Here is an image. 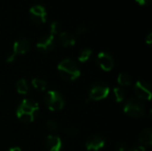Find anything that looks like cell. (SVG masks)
Segmentation results:
<instances>
[{"mask_svg":"<svg viewBox=\"0 0 152 151\" xmlns=\"http://www.w3.org/2000/svg\"><path fill=\"white\" fill-rule=\"evenodd\" d=\"M29 49H30L29 41L26 38H20L13 44L12 54H14L15 56L18 54H24L28 53Z\"/></svg>","mask_w":152,"mask_h":151,"instance_id":"8fae6325","label":"cell"},{"mask_svg":"<svg viewBox=\"0 0 152 151\" xmlns=\"http://www.w3.org/2000/svg\"><path fill=\"white\" fill-rule=\"evenodd\" d=\"M97 63L99 67L104 71H110L114 67V60L107 53L101 52L97 55Z\"/></svg>","mask_w":152,"mask_h":151,"instance_id":"ba28073f","label":"cell"},{"mask_svg":"<svg viewBox=\"0 0 152 151\" xmlns=\"http://www.w3.org/2000/svg\"><path fill=\"white\" fill-rule=\"evenodd\" d=\"M39 109L38 104L28 99H24L20 102L16 111L17 117L24 123H31L35 119L37 111Z\"/></svg>","mask_w":152,"mask_h":151,"instance_id":"6da1fadb","label":"cell"},{"mask_svg":"<svg viewBox=\"0 0 152 151\" xmlns=\"http://www.w3.org/2000/svg\"><path fill=\"white\" fill-rule=\"evenodd\" d=\"M55 46V39L53 35H48L46 36L42 37L37 43V48L42 51H51Z\"/></svg>","mask_w":152,"mask_h":151,"instance_id":"9c48e42d","label":"cell"},{"mask_svg":"<svg viewBox=\"0 0 152 151\" xmlns=\"http://www.w3.org/2000/svg\"><path fill=\"white\" fill-rule=\"evenodd\" d=\"M139 141L141 143L147 145V146H151L152 144V130L151 128H147L145 130H143L140 136H139Z\"/></svg>","mask_w":152,"mask_h":151,"instance_id":"5bb4252c","label":"cell"},{"mask_svg":"<svg viewBox=\"0 0 152 151\" xmlns=\"http://www.w3.org/2000/svg\"><path fill=\"white\" fill-rule=\"evenodd\" d=\"M134 92L139 99L151 101V85L144 81H137L134 85Z\"/></svg>","mask_w":152,"mask_h":151,"instance_id":"8992f818","label":"cell"},{"mask_svg":"<svg viewBox=\"0 0 152 151\" xmlns=\"http://www.w3.org/2000/svg\"><path fill=\"white\" fill-rule=\"evenodd\" d=\"M60 40L61 44L64 47H69V46H73L76 44L75 37L70 35L69 33L67 32H61L60 33Z\"/></svg>","mask_w":152,"mask_h":151,"instance_id":"4fadbf2b","label":"cell"},{"mask_svg":"<svg viewBox=\"0 0 152 151\" xmlns=\"http://www.w3.org/2000/svg\"><path fill=\"white\" fill-rule=\"evenodd\" d=\"M32 85L34 88L36 89H38L40 91H45L46 86H47V84L45 80L41 79V78H34L31 82Z\"/></svg>","mask_w":152,"mask_h":151,"instance_id":"e0dca14e","label":"cell"},{"mask_svg":"<svg viewBox=\"0 0 152 151\" xmlns=\"http://www.w3.org/2000/svg\"><path fill=\"white\" fill-rule=\"evenodd\" d=\"M61 29V25L57 21H53L50 25V34L51 35H56L60 32Z\"/></svg>","mask_w":152,"mask_h":151,"instance_id":"ffe728a7","label":"cell"},{"mask_svg":"<svg viewBox=\"0 0 152 151\" xmlns=\"http://www.w3.org/2000/svg\"><path fill=\"white\" fill-rule=\"evenodd\" d=\"M8 151H21V150L19 147H12V148L9 149Z\"/></svg>","mask_w":152,"mask_h":151,"instance_id":"83f0119b","label":"cell"},{"mask_svg":"<svg viewBox=\"0 0 152 151\" xmlns=\"http://www.w3.org/2000/svg\"><path fill=\"white\" fill-rule=\"evenodd\" d=\"M124 112L131 117L139 118L144 116L145 108L141 101L134 99H130L125 103Z\"/></svg>","mask_w":152,"mask_h":151,"instance_id":"3957f363","label":"cell"},{"mask_svg":"<svg viewBox=\"0 0 152 151\" xmlns=\"http://www.w3.org/2000/svg\"><path fill=\"white\" fill-rule=\"evenodd\" d=\"M110 87L102 83H97L94 85L89 92V98L94 101H101L105 98L110 93Z\"/></svg>","mask_w":152,"mask_h":151,"instance_id":"5b68a950","label":"cell"},{"mask_svg":"<svg viewBox=\"0 0 152 151\" xmlns=\"http://www.w3.org/2000/svg\"><path fill=\"white\" fill-rule=\"evenodd\" d=\"M29 14L31 19L39 24L46 21V11L45 8L41 4H36L29 9Z\"/></svg>","mask_w":152,"mask_h":151,"instance_id":"52a82bcc","label":"cell"},{"mask_svg":"<svg viewBox=\"0 0 152 151\" xmlns=\"http://www.w3.org/2000/svg\"><path fill=\"white\" fill-rule=\"evenodd\" d=\"M45 102L51 111H58L64 107V100L57 91H48L45 97Z\"/></svg>","mask_w":152,"mask_h":151,"instance_id":"277c9868","label":"cell"},{"mask_svg":"<svg viewBox=\"0 0 152 151\" xmlns=\"http://www.w3.org/2000/svg\"><path fill=\"white\" fill-rule=\"evenodd\" d=\"M15 55L14 54H11V55H9L8 57H7V59H6V62H12L13 61H14V59H15Z\"/></svg>","mask_w":152,"mask_h":151,"instance_id":"484cf974","label":"cell"},{"mask_svg":"<svg viewBox=\"0 0 152 151\" xmlns=\"http://www.w3.org/2000/svg\"><path fill=\"white\" fill-rule=\"evenodd\" d=\"M127 151H146V149L143 146H134Z\"/></svg>","mask_w":152,"mask_h":151,"instance_id":"603a6c76","label":"cell"},{"mask_svg":"<svg viewBox=\"0 0 152 151\" xmlns=\"http://www.w3.org/2000/svg\"><path fill=\"white\" fill-rule=\"evenodd\" d=\"M113 94H114V98H115V101L117 102H121L124 101L125 99V93H124V91L119 88V87H116L113 89Z\"/></svg>","mask_w":152,"mask_h":151,"instance_id":"d6986e66","label":"cell"},{"mask_svg":"<svg viewBox=\"0 0 152 151\" xmlns=\"http://www.w3.org/2000/svg\"><path fill=\"white\" fill-rule=\"evenodd\" d=\"M105 145V141L102 137L95 135L88 139L86 143V148L89 151H98L102 149Z\"/></svg>","mask_w":152,"mask_h":151,"instance_id":"30bf717a","label":"cell"},{"mask_svg":"<svg viewBox=\"0 0 152 151\" xmlns=\"http://www.w3.org/2000/svg\"><path fill=\"white\" fill-rule=\"evenodd\" d=\"M45 145L49 151H61V148H62L61 140L55 135L47 136Z\"/></svg>","mask_w":152,"mask_h":151,"instance_id":"7c38bea8","label":"cell"},{"mask_svg":"<svg viewBox=\"0 0 152 151\" xmlns=\"http://www.w3.org/2000/svg\"><path fill=\"white\" fill-rule=\"evenodd\" d=\"M92 53H93V52H92L91 49H85V50H83L79 53V55H78V61L80 62H83V63L86 62L91 58Z\"/></svg>","mask_w":152,"mask_h":151,"instance_id":"ac0fdd59","label":"cell"},{"mask_svg":"<svg viewBox=\"0 0 152 151\" xmlns=\"http://www.w3.org/2000/svg\"><path fill=\"white\" fill-rule=\"evenodd\" d=\"M145 41H146V43L148 44H151L152 42V33H149L148 34V36H146V38H145Z\"/></svg>","mask_w":152,"mask_h":151,"instance_id":"d4e9b609","label":"cell"},{"mask_svg":"<svg viewBox=\"0 0 152 151\" xmlns=\"http://www.w3.org/2000/svg\"><path fill=\"white\" fill-rule=\"evenodd\" d=\"M47 127L50 131H56L57 128H58V125L57 124L54 122V121H48L47 122Z\"/></svg>","mask_w":152,"mask_h":151,"instance_id":"44dd1931","label":"cell"},{"mask_svg":"<svg viewBox=\"0 0 152 151\" xmlns=\"http://www.w3.org/2000/svg\"><path fill=\"white\" fill-rule=\"evenodd\" d=\"M140 5H147L150 3V0H135Z\"/></svg>","mask_w":152,"mask_h":151,"instance_id":"cb8c5ba5","label":"cell"},{"mask_svg":"<svg viewBox=\"0 0 152 151\" xmlns=\"http://www.w3.org/2000/svg\"><path fill=\"white\" fill-rule=\"evenodd\" d=\"M118 83L123 86H128L132 84V78L126 73H120L118 77Z\"/></svg>","mask_w":152,"mask_h":151,"instance_id":"2e32d148","label":"cell"},{"mask_svg":"<svg viewBox=\"0 0 152 151\" xmlns=\"http://www.w3.org/2000/svg\"><path fill=\"white\" fill-rule=\"evenodd\" d=\"M58 71L60 75L66 80L69 81H74L77 78L80 77V69L77 63L73 61L72 60L66 59L61 61L58 64Z\"/></svg>","mask_w":152,"mask_h":151,"instance_id":"7a4b0ae2","label":"cell"},{"mask_svg":"<svg viewBox=\"0 0 152 151\" xmlns=\"http://www.w3.org/2000/svg\"><path fill=\"white\" fill-rule=\"evenodd\" d=\"M86 31V28H83V27H80L77 29V34H83Z\"/></svg>","mask_w":152,"mask_h":151,"instance_id":"4316f807","label":"cell"},{"mask_svg":"<svg viewBox=\"0 0 152 151\" xmlns=\"http://www.w3.org/2000/svg\"><path fill=\"white\" fill-rule=\"evenodd\" d=\"M16 88H17V92L20 94H26L28 92V85L24 78H20L17 81Z\"/></svg>","mask_w":152,"mask_h":151,"instance_id":"9a60e30c","label":"cell"},{"mask_svg":"<svg viewBox=\"0 0 152 151\" xmlns=\"http://www.w3.org/2000/svg\"><path fill=\"white\" fill-rule=\"evenodd\" d=\"M66 133L69 134V135L73 136V135H76L77 133V130L76 128H74V127H70V128H68L66 130Z\"/></svg>","mask_w":152,"mask_h":151,"instance_id":"7402d4cb","label":"cell"}]
</instances>
